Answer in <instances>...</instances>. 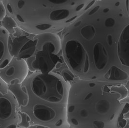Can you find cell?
I'll return each mask as SVG.
<instances>
[{
	"label": "cell",
	"instance_id": "cell-1",
	"mask_svg": "<svg viewBox=\"0 0 129 128\" xmlns=\"http://www.w3.org/2000/svg\"><path fill=\"white\" fill-rule=\"evenodd\" d=\"M70 83L71 128H129V91L124 84L76 77Z\"/></svg>",
	"mask_w": 129,
	"mask_h": 128
},
{
	"label": "cell",
	"instance_id": "cell-2",
	"mask_svg": "<svg viewBox=\"0 0 129 128\" xmlns=\"http://www.w3.org/2000/svg\"><path fill=\"white\" fill-rule=\"evenodd\" d=\"M22 84L28 92L29 101L20 110L29 116L31 125L70 128L67 120L69 82L52 72H35L28 76Z\"/></svg>",
	"mask_w": 129,
	"mask_h": 128
},
{
	"label": "cell",
	"instance_id": "cell-3",
	"mask_svg": "<svg viewBox=\"0 0 129 128\" xmlns=\"http://www.w3.org/2000/svg\"><path fill=\"white\" fill-rule=\"evenodd\" d=\"M21 115L20 107L8 85L0 81V128H19Z\"/></svg>",
	"mask_w": 129,
	"mask_h": 128
},
{
	"label": "cell",
	"instance_id": "cell-4",
	"mask_svg": "<svg viewBox=\"0 0 129 128\" xmlns=\"http://www.w3.org/2000/svg\"><path fill=\"white\" fill-rule=\"evenodd\" d=\"M6 67L0 69V77L8 85L22 84L28 76L29 66L23 59L15 58Z\"/></svg>",
	"mask_w": 129,
	"mask_h": 128
},
{
	"label": "cell",
	"instance_id": "cell-5",
	"mask_svg": "<svg viewBox=\"0 0 129 128\" xmlns=\"http://www.w3.org/2000/svg\"><path fill=\"white\" fill-rule=\"evenodd\" d=\"M87 52L79 42L68 41L65 47V57L72 73L77 77L82 70Z\"/></svg>",
	"mask_w": 129,
	"mask_h": 128
},
{
	"label": "cell",
	"instance_id": "cell-6",
	"mask_svg": "<svg viewBox=\"0 0 129 128\" xmlns=\"http://www.w3.org/2000/svg\"><path fill=\"white\" fill-rule=\"evenodd\" d=\"M29 58L27 62L29 70L44 74L52 72L60 60L57 54L44 48L37 53L33 58Z\"/></svg>",
	"mask_w": 129,
	"mask_h": 128
},
{
	"label": "cell",
	"instance_id": "cell-7",
	"mask_svg": "<svg viewBox=\"0 0 129 128\" xmlns=\"http://www.w3.org/2000/svg\"><path fill=\"white\" fill-rule=\"evenodd\" d=\"M9 89L17 99L20 108L26 106L29 101V95L26 88L22 84L15 83L8 85Z\"/></svg>",
	"mask_w": 129,
	"mask_h": 128
},
{
	"label": "cell",
	"instance_id": "cell-8",
	"mask_svg": "<svg viewBox=\"0 0 129 128\" xmlns=\"http://www.w3.org/2000/svg\"><path fill=\"white\" fill-rule=\"evenodd\" d=\"M29 40L26 37L22 36L16 38L13 41L9 37V51L10 55L14 58H17L20 50L24 45Z\"/></svg>",
	"mask_w": 129,
	"mask_h": 128
},
{
	"label": "cell",
	"instance_id": "cell-9",
	"mask_svg": "<svg viewBox=\"0 0 129 128\" xmlns=\"http://www.w3.org/2000/svg\"><path fill=\"white\" fill-rule=\"evenodd\" d=\"M37 40L32 41L29 40L22 47L17 58L24 59L30 58L35 52Z\"/></svg>",
	"mask_w": 129,
	"mask_h": 128
},
{
	"label": "cell",
	"instance_id": "cell-10",
	"mask_svg": "<svg viewBox=\"0 0 129 128\" xmlns=\"http://www.w3.org/2000/svg\"><path fill=\"white\" fill-rule=\"evenodd\" d=\"M69 15L70 11L68 9H57L50 13L49 18L52 21H59L66 19Z\"/></svg>",
	"mask_w": 129,
	"mask_h": 128
},
{
	"label": "cell",
	"instance_id": "cell-11",
	"mask_svg": "<svg viewBox=\"0 0 129 128\" xmlns=\"http://www.w3.org/2000/svg\"><path fill=\"white\" fill-rule=\"evenodd\" d=\"M82 37L86 40L89 41L93 39L96 35V29L94 26L88 25L84 26L80 30Z\"/></svg>",
	"mask_w": 129,
	"mask_h": 128
},
{
	"label": "cell",
	"instance_id": "cell-12",
	"mask_svg": "<svg viewBox=\"0 0 129 128\" xmlns=\"http://www.w3.org/2000/svg\"><path fill=\"white\" fill-rule=\"evenodd\" d=\"M1 21L2 22L3 26L10 33H12L13 31V28L17 27L15 21L10 17L5 18Z\"/></svg>",
	"mask_w": 129,
	"mask_h": 128
},
{
	"label": "cell",
	"instance_id": "cell-13",
	"mask_svg": "<svg viewBox=\"0 0 129 128\" xmlns=\"http://www.w3.org/2000/svg\"><path fill=\"white\" fill-rule=\"evenodd\" d=\"M21 122L19 125V127H22L24 128H28L31 125L30 119L28 115L21 111Z\"/></svg>",
	"mask_w": 129,
	"mask_h": 128
},
{
	"label": "cell",
	"instance_id": "cell-14",
	"mask_svg": "<svg viewBox=\"0 0 129 128\" xmlns=\"http://www.w3.org/2000/svg\"><path fill=\"white\" fill-rule=\"evenodd\" d=\"M61 76L66 81L69 82L72 81L75 77H76L70 69H65L62 70L61 72Z\"/></svg>",
	"mask_w": 129,
	"mask_h": 128
},
{
	"label": "cell",
	"instance_id": "cell-15",
	"mask_svg": "<svg viewBox=\"0 0 129 128\" xmlns=\"http://www.w3.org/2000/svg\"><path fill=\"white\" fill-rule=\"evenodd\" d=\"M52 27V25L50 24H41L39 25H37L35 26V28L37 29L40 30H45L51 28Z\"/></svg>",
	"mask_w": 129,
	"mask_h": 128
},
{
	"label": "cell",
	"instance_id": "cell-16",
	"mask_svg": "<svg viewBox=\"0 0 129 128\" xmlns=\"http://www.w3.org/2000/svg\"><path fill=\"white\" fill-rule=\"evenodd\" d=\"M42 48L47 49L48 50H49L53 53H54V51L55 50V47H54V45L53 44L49 42L46 43L45 44H44Z\"/></svg>",
	"mask_w": 129,
	"mask_h": 128
},
{
	"label": "cell",
	"instance_id": "cell-17",
	"mask_svg": "<svg viewBox=\"0 0 129 128\" xmlns=\"http://www.w3.org/2000/svg\"><path fill=\"white\" fill-rule=\"evenodd\" d=\"M0 18H1V21H2L3 19L4 18V17L6 15V9L5 8V6H4L3 4L2 3V2H1L0 4Z\"/></svg>",
	"mask_w": 129,
	"mask_h": 128
},
{
	"label": "cell",
	"instance_id": "cell-18",
	"mask_svg": "<svg viewBox=\"0 0 129 128\" xmlns=\"http://www.w3.org/2000/svg\"><path fill=\"white\" fill-rule=\"evenodd\" d=\"M5 54V45L4 43L2 41H0V55H1V58L0 60L2 61L4 57Z\"/></svg>",
	"mask_w": 129,
	"mask_h": 128
},
{
	"label": "cell",
	"instance_id": "cell-19",
	"mask_svg": "<svg viewBox=\"0 0 129 128\" xmlns=\"http://www.w3.org/2000/svg\"><path fill=\"white\" fill-rule=\"evenodd\" d=\"M47 1L50 3L55 5H61L68 1V0H47Z\"/></svg>",
	"mask_w": 129,
	"mask_h": 128
},
{
	"label": "cell",
	"instance_id": "cell-20",
	"mask_svg": "<svg viewBox=\"0 0 129 128\" xmlns=\"http://www.w3.org/2000/svg\"><path fill=\"white\" fill-rule=\"evenodd\" d=\"M100 8V6L98 5V6H95V7H94L90 12H89L88 13V15L89 16H91V15H93V14H94L95 13H96V12H97Z\"/></svg>",
	"mask_w": 129,
	"mask_h": 128
},
{
	"label": "cell",
	"instance_id": "cell-21",
	"mask_svg": "<svg viewBox=\"0 0 129 128\" xmlns=\"http://www.w3.org/2000/svg\"><path fill=\"white\" fill-rule=\"evenodd\" d=\"M28 128H51L49 127H47L44 125H38V124H35V125H31Z\"/></svg>",
	"mask_w": 129,
	"mask_h": 128
},
{
	"label": "cell",
	"instance_id": "cell-22",
	"mask_svg": "<svg viewBox=\"0 0 129 128\" xmlns=\"http://www.w3.org/2000/svg\"><path fill=\"white\" fill-rule=\"evenodd\" d=\"M25 4V2L23 0H19L17 4L18 8L19 9H22Z\"/></svg>",
	"mask_w": 129,
	"mask_h": 128
},
{
	"label": "cell",
	"instance_id": "cell-23",
	"mask_svg": "<svg viewBox=\"0 0 129 128\" xmlns=\"http://www.w3.org/2000/svg\"><path fill=\"white\" fill-rule=\"evenodd\" d=\"M95 0H92V1H91V2L88 4V5H87V6L85 7L84 10H85V11H87V10H88L89 8H90L91 6H92L94 5V4H95Z\"/></svg>",
	"mask_w": 129,
	"mask_h": 128
},
{
	"label": "cell",
	"instance_id": "cell-24",
	"mask_svg": "<svg viewBox=\"0 0 129 128\" xmlns=\"http://www.w3.org/2000/svg\"><path fill=\"white\" fill-rule=\"evenodd\" d=\"M85 6V4H81L79 5H78V6H77L76 8V11H79L80 10H81L82 8Z\"/></svg>",
	"mask_w": 129,
	"mask_h": 128
},
{
	"label": "cell",
	"instance_id": "cell-25",
	"mask_svg": "<svg viewBox=\"0 0 129 128\" xmlns=\"http://www.w3.org/2000/svg\"><path fill=\"white\" fill-rule=\"evenodd\" d=\"M16 17H17V18L18 19V20L19 22H21V23H24V22H25V21H24L23 18H22L20 15L18 14V15H17Z\"/></svg>",
	"mask_w": 129,
	"mask_h": 128
},
{
	"label": "cell",
	"instance_id": "cell-26",
	"mask_svg": "<svg viewBox=\"0 0 129 128\" xmlns=\"http://www.w3.org/2000/svg\"><path fill=\"white\" fill-rule=\"evenodd\" d=\"M6 6H7V9L9 12L10 13H13V9H12V6H11V5L9 4H8Z\"/></svg>",
	"mask_w": 129,
	"mask_h": 128
},
{
	"label": "cell",
	"instance_id": "cell-27",
	"mask_svg": "<svg viewBox=\"0 0 129 128\" xmlns=\"http://www.w3.org/2000/svg\"><path fill=\"white\" fill-rule=\"evenodd\" d=\"M77 18V15H76V16H74L73 17L71 18L70 19H68L67 21H66V23H70V22H72L73 21H74V20H75Z\"/></svg>",
	"mask_w": 129,
	"mask_h": 128
},
{
	"label": "cell",
	"instance_id": "cell-28",
	"mask_svg": "<svg viewBox=\"0 0 129 128\" xmlns=\"http://www.w3.org/2000/svg\"><path fill=\"white\" fill-rule=\"evenodd\" d=\"M81 23V21H79V22H78L77 23H76L75 25V27H77V26H79L80 24Z\"/></svg>",
	"mask_w": 129,
	"mask_h": 128
},
{
	"label": "cell",
	"instance_id": "cell-29",
	"mask_svg": "<svg viewBox=\"0 0 129 128\" xmlns=\"http://www.w3.org/2000/svg\"><path fill=\"white\" fill-rule=\"evenodd\" d=\"M19 128H22V127H19Z\"/></svg>",
	"mask_w": 129,
	"mask_h": 128
}]
</instances>
